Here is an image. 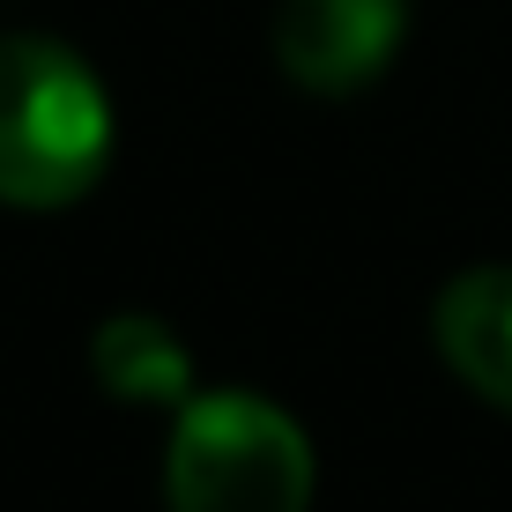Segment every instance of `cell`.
Here are the masks:
<instances>
[{"mask_svg": "<svg viewBox=\"0 0 512 512\" xmlns=\"http://www.w3.org/2000/svg\"><path fill=\"white\" fill-rule=\"evenodd\" d=\"M171 512H305L312 505V446L275 401L260 394H201L186 401L164 453Z\"/></svg>", "mask_w": 512, "mask_h": 512, "instance_id": "2", "label": "cell"}, {"mask_svg": "<svg viewBox=\"0 0 512 512\" xmlns=\"http://www.w3.org/2000/svg\"><path fill=\"white\" fill-rule=\"evenodd\" d=\"M401 30H409V0H282L275 60L290 82L342 97V90H364L394 60Z\"/></svg>", "mask_w": 512, "mask_h": 512, "instance_id": "3", "label": "cell"}, {"mask_svg": "<svg viewBox=\"0 0 512 512\" xmlns=\"http://www.w3.org/2000/svg\"><path fill=\"white\" fill-rule=\"evenodd\" d=\"M90 357H97V379L112 386V394H127V401H186V372H193L186 342L164 320H149V312L104 320Z\"/></svg>", "mask_w": 512, "mask_h": 512, "instance_id": "5", "label": "cell"}, {"mask_svg": "<svg viewBox=\"0 0 512 512\" xmlns=\"http://www.w3.org/2000/svg\"><path fill=\"white\" fill-rule=\"evenodd\" d=\"M438 349L483 401L512 409V268H475L438 297Z\"/></svg>", "mask_w": 512, "mask_h": 512, "instance_id": "4", "label": "cell"}, {"mask_svg": "<svg viewBox=\"0 0 512 512\" xmlns=\"http://www.w3.org/2000/svg\"><path fill=\"white\" fill-rule=\"evenodd\" d=\"M112 164V104L52 38H0V201L67 208Z\"/></svg>", "mask_w": 512, "mask_h": 512, "instance_id": "1", "label": "cell"}]
</instances>
